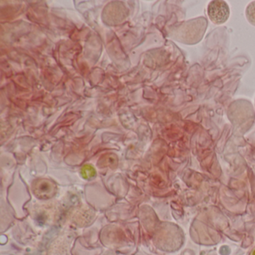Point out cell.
Masks as SVG:
<instances>
[{
  "label": "cell",
  "mask_w": 255,
  "mask_h": 255,
  "mask_svg": "<svg viewBox=\"0 0 255 255\" xmlns=\"http://www.w3.org/2000/svg\"><path fill=\"white\" fill-rule=\"evenodd\" d=\"M209 18L215 24L225 23L229 18L230 8L226 2L224 1H212L207 7Z\"/></svg>",
  "instance_id": "cell-1"
},
{
  "label": "cell",
  "mask_w": 255,
  "mask_h": 255,
  "mask_svg": "<svg viewBox=\"0 0 255 255\" xmlns=\"http://www.w3.org/2000/svg\"><path fill=\"white\" fill-rule=\"evenodd\" d=\"M246 16L249 23L255 26V1L246 7Z\"/></svg>",
  "instance_id": "cell-2"
}]
</instances>
